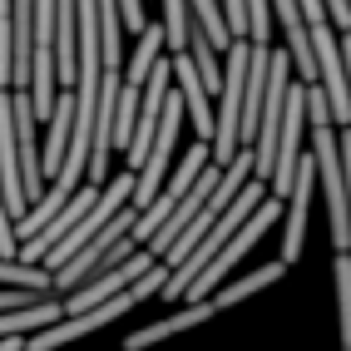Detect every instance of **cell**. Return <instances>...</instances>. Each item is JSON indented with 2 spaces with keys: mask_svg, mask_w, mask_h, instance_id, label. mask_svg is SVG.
<instances>
[{
  "mask_svg": "<svg viewBox=\"0 0 351 351\" xmlns=\"http://www.w3.org/2000/svg\"><path fill=\"white\" fill-rule=\"evenodd\" d=\"M263 198H267V183L247 178V189H243L238 198H232V203L223 208V218H218L213 228H208V238H203L189 257H183V263H178L173 272H169V282H163V292H158V297H163V302H183V292H189V287L198 282V277H203V267L213 263V257H218L232 238H238V228L257 213V208H263Z\"/></svg>",
  "mask_w": 351,
  "mask_h": 351,
  "instance_id": "cell-1",
  "label": "cell"
},
{
  "mask_svg": "<svg viewBox=\"0 0 351 351\" xmlns=\"http://www.w3.org/2000/svg\"><path fill=\"white\" fill-rule=\"evenodd\" d=\"M247 60L252 45L232 40V50L223 55V89H218V109H213V163L228 169L238 158V129H243V89H247Z\"/></svg>",
  "mask_w": 351,
  "mask_h": 351,
  "instance_id": "cell-2",
  "label": "cell"
},
{
  "mask_svg": "<svg viewBox=\"0 0 351 351\" xmlns=\"http://www.w3.org/2000/svg\"><path fill=\"white\" fill-rule=\"evenodd\" d=\"M312 158H317V178H322V193H326V223H332V243L337 252L351 247V208H346V173H341V144L332 129H317L312 138Z\"/></svg>",
  "mask_w": 351,
  "mask_h": 351,
  "instance_id": "cell-3",
  "label": "cell"
},
{
  "mask_svg": "<svg viewBox=\"0 0 351 351\" xmlns=\"http://www.w3.org/2000/svg\"><path fill=\"white\" fill-rule=\"evenodd\" d=\"M277 218H282V203H277V198L267 193V198H263V208H257V213H252V218L238 228V238H232V243H228V247L213 257V263L203 267V277H198V282H193L189 292H183V302H189V307H198V302H208V297H213V292H218V282H223V277H228L232 267H238V257H243V252H247L257 238H263V232H267V223H277Z\"/></svg>",
  "mask_w": 351,
  "mask_h": 351,
  "instance_id": "cell-4",
  "label": "cell"
},
{
  "mask_svg": "<svg viewBox=\"0 0 351 351\" xmlns=\"http://www.w3.org/2000/svg\"><path fill=\"white\" fill-rule=\"evenodd\" d=\"M154 263L158 257H149L144 247H138L129 263H119V267H104L99 277H89L84 287H75L69 292V302H64V317H84V312H95V307H104V302H114V297H124L144 272H154Z\"/></svg>",
  "mask_w": 351,
  "mask_h": 351,
  "instance_id": "cell-5",
  "label": "cell"
},
{
  "mask_svg": "<svg viewBox=\"0 0 351 351\" xmlns=\"http://www.w3.org/2000/svg\"><path fill=\"white\" fill-rule=\"evenodd\" d=\"M312 193H317V158L302 154L297 163V178H292V193H287V232H282V267L302 257V243H307V218H312Z\"/></svg>",
  "mask_w": 351,
  "mask_h": 351,
  "instance_id": "cell-6",
  "label": "cell"
},
{
  "mask_svg": "<svg viewBox=\"0 0 351 351\" xmlns=\"http://www.w3.org/2000/svg\"><path fill=\"white\" fill-rule=\"evenodd\" d=\"M10 114H15V149H20V183H25V198L30 208L40 203V124H35V109L25 89H10Z\"/></svg>",
  "mask_w": 351,
  "mask_h": 351,
  "instance_id": "cell-7",
  "label": "cell"
},
{
  "mask_svg": "<svg viewBox=\"0 0 351 351\" xmlns=\"http://www.w3.org/2000/svg\"><path fill=\"white\" fill-rule=\"evenodd\" d=\"M218 183H223V169H218V163H208V169L198 173V183L189 189V198H183V203L173 208V213H169V223H163V228L154 232V243H149L144 252L163 263V252H169V247H173V243L183 238V228H189V223L198 218V208H203L208 198H213V189H218Z\"/></svg>",
  "mask_w": 351,
  "mask_h": 351,
  "instance_id": "cell-8",
  "label": "cell"
},
{
  "mask_svg": "<svg viewBox=\"0 0 351 351\" xmlns=\"http://www.w3.org/2000/svg\"><path fill=\"white\" fill-rule=\"evenodd\" d=\"M173 84H178L183 114H189L193 129H198V144H213V104H208V89H203V80H198V64H193L189 50L173 55Z\"/></svg>",
  "mask_w": 351,
  "mask_h": 351,
  "instance_id": "cell-9",
  "label": "cell"
},
{
  "mask_svg": "<svg viewBox=\"0 0 351 351\" xmlns=\"http://www.w3.org/2000/svg\"><path fill=\"white\" fill-rule=\"evenodd\" d=\"M69 134H75V89H60L55 114L45 124V154H40V173H60L64 169V154H69Z\"/></svg>",
  "mask_w": 351,
  "mask_h": 351,
  "instance_id": "cell-10",
  "label": "cell"
},
{
  "mask_svg": "<svg viewBox=\"0 0 351 351\" xmlns=\"http://www.w3.org/2000/svg\"><path fill=\"white\" fill-rule=\"evenodd\" d=\"M208 317H213V302H198V307H183V312H173V317H163V322L144 326V332L124 337V351H144V346H154V341H163V337H173V332H189V326H203Z\"/></svg>",
  "mask_w": 351,
  "mask_h": 351,
  "instance_id": "cell-11",
  "label": "cell"
},
{
  "mask_svg": "<svg viewBox=\"0 0 351 351\" xmlns=\"http://www.w3.org/2000/svg\"><path fill=\"white\" fill-rule=\"evenodd\" d=\"M60 322H64V302H35V307H25V312L0 317V341H5V337H20V341H25V332L40 337L45 326H60Z\"/></svg>",
  "mask_w": 351,
  "mask_h": 351,
  "instance_id": "cell-12",
  "label": "cell"
},
{
  "mask_svg": "<svg viewBox=\"0 0 351 351\" xmlns=\"http://www.w3.org/2000/svg\"><path fill=\"white\" fill-rule=\"evenodd\" d=\"M282 272H287V267H282V257H272L267 267H257V272L238 277V282H228V287H218V292L208 297V302H213V312H223V307H238L243 297H252V292H263V287H267V282H277V277H282Z\"/></svg>",
  "mask_w": 351,
  "mask_h": 351,
  "instance_id": "cell-13",
  "label": "cell"
},
{
  "mask_svg": "<svg viewBox=\"0 0 351 351\" xmlns=\"http://www.w3.org/2000/svg\"><path fill=\"white\" fill-rule=\"evenodd\" d=\"M158 45H163V25H158V20H149V30L138 35V45H134V60H129V69H124V84H129V89H144L149 69L158 64Z\"/></svg>",
  "mask_w": 351,
  "mask_h": 351,
  "instance_id": "cell-14",
  "label": "cell"
},
{
  "mask_svg": "<svg viewBox=\"0 0 351 351\" xmlns=\"http://www.w3.org/2000/svg\"><path fill=\"white\" fill-rule=\"evenodd\" d=\"M189 15H193V30H203L213 50H223V55L232 50V35H228V20H223L218 0H189Z\"/></svg>",
  "mask_w": 351,
  "mask_h": 351,
  "instance_id": "cell-15",
  "label": "cell"
},
{
  "mask_svg": "<svg viewBox=\"0 0 351 351\" xmlns=\"http://www.w3.org/2000/svg\"><path fill=\"white\" fill-rule=\"evenodd\" d=\"M189 35H193V15H189V0H163V45L173 55L189 50Z\"/></svg>",
  "mask_w": 351,
  "mask_h": 351,
  "instance_id": "cell-16",
  "label": "cell"
},
{
  "mask_svg": "<svg viewBox=\"0 0 351 351\" xmlns=\"http://www.w3.org/2000/svg\"><path fill=\"white\" fill-rule=\"evenodd\" d=\"M0 287H20V292H55V272L25 267V263H0Z\"/></svg>",
  "mask_w": 351,
  "mask_h": 351,
  "instance_id": "cell-17",
  "label": "cell"
},
{
  "mask_svg": "<svg viewBox=\"0 0 351 351\" xmlns=\"http://www.w3.org/2000/svg\"><path fill=\"white\" fill-rule=\"evenodd\" d=\"M332 277H337V317H341V346L351 351V252L332 257Z\"/></svg>",
  "mask_w": 351,
  "mask_h": 351,
  "instance_id": "cell-18",
  "label": "cell"
},
{
  "mask_svg": "<svg viewBox=\"0 0 351 351\" xmlns=\"http://www.w3.org/2000/svg\"><path fill=\"white\" fill-rule=\"evenodd\" d=\"M272 40V0H247V45L267 50Z\"/></svg>",
  "mask_w": 351,
  "mask_h": 351,
  "instance_id": "cell-19",
  "label": "cell"
},
{
  "mask_svg": "<svg viewBox=\"0 0 351 351\" xmlns=\"http://www.w3.org/2000/svg\"><path fill=\"white\" fill-rule=\"evenodd\" d=\"M35 302H45V297L40 292H20V287H0V317L25 312V307H35Z\"/></svg>",
  "mask_w": 351,
  "mask_h": 351,
  "instance_id": "cell-20",
  "label": "cell"
},
{
  "mask_svg": "<svg viewBox=\"0 0 351 351\" xmlns=\"http://www.w3.org/2000/svg\"><path fill=\"white\" fill-rule=\"evenodd\" d=\"M322 5H326V20H332V30L351 35V5H346V0H322Z\"/></svg>",
  "mask_w": 351,
  "mask_h": 351,
  "instance_id": "cell-21",
  "label": "cell"
},
{
  "mask_svg": "<svg viewBox=\"0 0 351 351\" xmlns=\"http://www.w3.org/2000/svg\"><path fill=\"white\" fill-rule=\"evenodd\" d=\"M297 10H302V20H307V30L332 25V20H326V5H322V0H297Z\"/></svg>",
  "mask_w": 351,
  "mask_h": 351,
  "instance_id": "cell-22",
  "label": "cell"
},
{
  "mask_svg": "<svg viewBox=\"0 0 351 351\" xmlns=\"http://www.w3.org/2000/svg\"><path fill=\"white\" fill-rule=\"evenodd\" d=\"M0 351H25V341H20V337H5V341H0Z\"/></svg>",
  "mask_w": 351,
  "mask_h": 351,
  "instance_id": "cell-23",
  "label": "cell"
},
{
  "mask_svg": "<svg viewBox=\"0 0 351 351\" xmlns=\"http://www.w3.org/2000/svg\"><path fill=\"white\" fill-rule=\"evenodd\" d=\"M346 5H351V0H346Z\"/></svg>",
  "mask_w": 351,
  "mask_h": 351,
  "instance_id": "cell-24",
  "label": "cell"
}]
</instances>
